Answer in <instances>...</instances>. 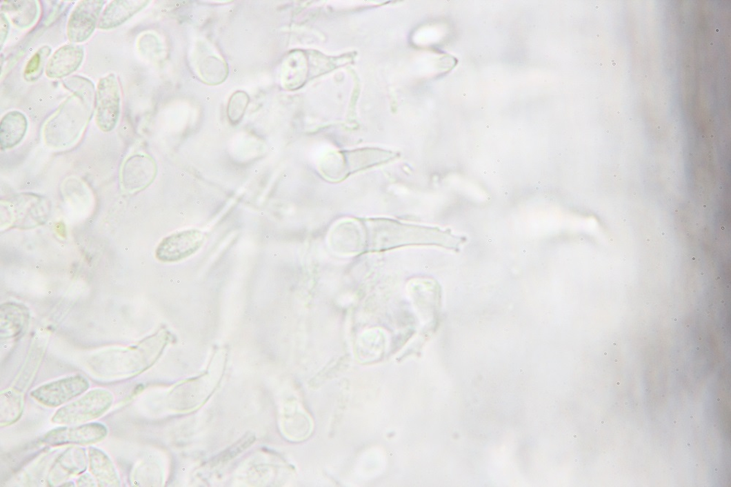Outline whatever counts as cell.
<instances>
[{
	"mask_svg": "<svg viewBox=\"0 0 731 487\" xmlns=\"http://www.w3.org/2000/svg\"><path fill=\"white\" fill-rule=\"evenodd\" d=\"M28 121L26 115L18 111L6 114L0 123V148L2 151L17 146L26 135Z\"/></svg>",
	"mask_w": 731,
	"mask_h": 487,
	"instance_id": "4fadbf2b",
	"label": "cell"
},
{
	"mask_svg": "<svg viewBox=\"0 0 731 487\" xmlns=\"http://www.w3.org/2000/svg\"><path fill=\"white\" fill-rule=\"evenodd\" d=\"M604 356H607V352H604Z\"/></svg>",
	"mask_w": 731,
	"mask_h": 487,
	"instance_id": "d4e9b609",
	"label": "cell"
},
{
	"mask_svg": "<svg viewBox=\"0 0 731 487\" xmlns=\"http://www.w3.org/2000/svg\"><path fill=\"white\" fill-rule=\"evenodd\" d=\"M149 3L150 1L143 0H115L105 8L97 28L102 30L116 28Z\"/></svg>",
	"mask_w": 731,
	"mask_h": 487,
	"instance_id": "7c38bea8",
	"label": "cell"
},
{
	"mask_svg": "<svg viewBox=\"0 0 731 487\" xmlns=\"http://www.w3.org/2000/svg\"><path fill=\"white\" fill-rule=\"evenodd\" d=\"M717 279H720V277H717Z\"/></svg>",
	"mask_w": 731,
	"mask_h": 487,
	"instance_id": "f1b7e54d",
	"label": "cell"
},
{
	"mask_svg": "<svg viewBox=\"0 0 731 487\" xmlns=\"http://www.w3.org/2000/svg\"><path fill=\"white\" fill-rule=\"evenodd\" d=\"M90 388V382L81 375H73L43 384L31 392V397L40 404L57 408L68 403Z\"/></svg>",
	"mask_w": 731,
	"mask_h": 487,
	"instance_id": "5b68a950",
	"label": "cell"
},
{
	"mask_svg": "<svg viewBox=\"0 0 731 487\" xmlns=\"http://www.w3.org/2000/svg\"><path fill=\"white\" fill-rule=\"evenodd\" d=\"M90 469L99 486H120L121 481L114 465L102 450L89 448Z\"/></svg>",
	"mask_w": 731,
	"mask_h": 487,
	"instance_id": "5bb4252c",
	"label": "cell"
},
{
	"mask_svg": "<svg viewBox=\"0 0 731 487\" xmlns=\"http://www.w3.org/2000/svg\"><path fill=\"white\" fill-rule=\"evenodd\" d=\"M120 88L114 74L101 78L95 95V120L103 132L113 130L120 115Z\"/></svg>",
	"mask_w": 731,
	"mask_h": 487,
	"instance_id": "277c9868",
	"label": "cell"
},
{
	"mask_svg": "<svg viewBox=\"0 0 731 487\" xmlns=\"http://www.w3.org/2000/svg\"><path fill=\"white\" fill-rule=\"evenodd\" d=\"M617 343H614V346H617Z\"/></svg>",
	"mask_w": 731,
	"mask_h": 487,
	"instance_id": "f546056e",
	"label": "cell"
},
{
	"mask_svg": "<svg viewBox=\"0 0 731 487\" xmlns=\"http://www.w3.org/2000/svg\"><path fill=\"white\" fill-rule=\"evenodd\" d=\"M114 396L106 389H94L72 403L59 408L52 421L57 424L77 425L99 419L112 407Z\"/></svg>",
	"mask_w": 731,
	"mask_h": 487,
	"instance_id": "3957f363",
	"label": "cell"
},
{
	"mask_svg": "<svg viewBox=\"0 0 731 487\" xmlns=\"http://www.w3.org/2000/svg\"><path fill=\"white\" fill-rule=\"evenodd\" d=\"M203 242L204 236L199 230L180 231L161 242L156 250V257L163 262L180 261L196 253Z\"/></svg>",
	"mask_w": 731,
	"mask_h": 487,
	"instance_id": "52a82bcc",
	"label": "cell"
},
{
	"mask_svg": "<svg viewBox=\"0 0 731 487\" xmlns=\"http://www.w3.org/2000/svg\"><path fill=\"white\" fill-rule=\"evenodd\" d=\"M52 53L50 46H43L30 59L23 70V78L27 81H35L43 74L48 57Z\"/></svg>",
	"mask_w": 731,
	"mask_h": 487,
	"instance_id": "ac0fdd59",
	"label": "cell"
},
{
	"mask_svg": "<svg viewBox=\"0 0 731 487\" xmlns=\"http://www.w3.org/2000/svg\"><path fill=\"white\" fill-rule=\"evenodd\" d=\"M605 422L604 421H601V422L599 423V427H600V428H601V427H605Z\"/></svg>",
	"mask_w": 731,
	"mask_h": 487,
	"instance_id": "603a6c76",
	"label": "cell"
},
{
	"mask_svg": "<svg viewBox=\"0 0 731 487\" xmlns=\"http://www.w3.org/2000/svg\"><path fill=\"white\" fill-rule=\"evenodd\" d=\"M593 432H594V433H598V430H597V429H595V430H593Z\"/></svg>",
	"mask_w": 731,
	"mask_h": 487,
	"instance_id": "cb8c5ba5",
	"label": "cell"
},
{
	"mask_svg": "<svg viewBox=\"0 0 731 487\" xmlns=\"http://www.w3.org/2000/svg\"><path fill=\"white\" fill-rule=\"evenodd\" d=\"M617 386H619V385H620V383H619V382L617 383Z\"/></svg>",
	"mask_w": 731,
	"mask_h": 487,
	"instance_id": "83f0119b",
	"label": "cell"
},
{
	"mask_svg": "<svg viewBox=\"0 0 731 487\" xmlns=\"http://www.w3.org/2000/svg\"><path fill=\"white\" fill-rule=\"evenodd\" d=\"M674 424H677V421H674Z\"/></svg>",
	"mask_w": 731,
	"mask_h": 487,
	"instance_id": "484cf974",
	"label": "cell"
},
{
	"mask_svg": "<svg viewBox=\"0 0 731 487\" xmlns=\"http://www.w3.org/2000/svg\"><path fill=\"white\" fill-rule=\"evenodd\" d=\"M88 466L86 450L78 447H70L55 461L48 475V483L50 486H56L86 471Z\"/></svg>",
	"mask_w": 731,
	"mask_h": 487,
	"instance_id": "30bf717a",
	"label": "cell"
},
{
	"mask_svg": "<svg viewBox=\"0 0 731 487\" xmlns=\"http://www.w3.org/2000/svg\"><path fill=\"white\" fill-rule=\"evenodd\" d=\"M700 349H701L700 348H697V350H699Z\"/></svg>",
	"mask_w": 731,
	"mask_h": 487,
	"instance_id": "d6a6232c",
	"label": "cell"
},
{
	"mask_svg": "<svg viewBox=\"0 0 731 487\" xmlns=\"http://www.w3.org/2000/svg\"><path fill=\"white\" fill-rule=\"evenodd\" d=\"M23 408L22 395L14 390H6L1 395V425L10 426L17 422Z\"/></svg>",
	"mask_w": 731,
	"mask_h": 487,
	"instance_id": "2e32d148",
	"label": "cell"
},
{
	"mask_svg": "<svg viewBox=\"0 0 731 487\" xmlns=\"http://www.w3.org/2000/svg\"><path fill=\"white\" fill-rule=\"evenodd\" d=\"M108 429L101 423H89L73 427L57 428L46 433L41 442L50 446L67 444L88 446L103 441Z\"/></svg>",
	"mask_w": 731,
	"mask_h": 487,
	"instance_id": "8992f818",
	"label": "cell"
},
{
	"mask_svg": "<svg viewBox=\"0 0 731 487\" xmlns=\"http://www.w3.org/2000/svg\"><path fill=\"white\" fill-rule=\"evenodd\" d=\"M703 208H706V205H703Z\"/></svg>",
	"mask_w": 731,
	"mask_h": 487,
	"instance_id": "4316f807",
	"label": "cell"
},
{
	"mask_svg": "<svg viewBox=\"0 0 731 487\" xmlns=\"http://www.w3.org/2000/svg\"><path fill=\"white\" fill-rule=\"evenodd\" d=\"M227 70L225 63L217 57L211 56L203 59L200 67V74L207 83L217 84L226 79Z\"/></svg>",
	"mask_w": 731,
	"mask_h": 487,
	"instance_id": "e0dca14e",
	"label": "cell"
},
{
	"mask_svg": "<svg viewBox=\"0 0 731 487\" xmlns=\"http://www.w3.org/2000/svg\"><path fill=\"white\" fill-rule=\"evenodd\" d=\"M102 0H83L72 11L70 16L67 34L72 43H82L92 34L97 19L104 6Z\"/></svg>",
	"mask_w": 731,
	"mask_h": 487,
	"instance_id": "ba28073f",
	"label": "cell"
},
{
	"mask_svg": "<svg viewBox=\"0 0 731 487\" xmlns=\"http://www.w3.org/2000/svg\"><path fill=\"white\" fill-rule=\"evenodd\" d=\"M617 361H618V359H615V362H617Z\"/></svg>",
	"mask_w": 731,
	"mask_h": 487,
	"instance_id": "836d02e7",
	"label": "cell"
},
{
	"mask_svg": "<svg viewBox=\"0 0 731 487\" xmlns=\"http://www.w3.org/2000/svg\"><path fill=\"white\" fill-rule=\"evenodd\" d=\"M83 56L81 46L67 44L60 47L48 61L46 75L50 79H63L72 74L81 65Z\"/></svg>",
	"mask_w": 731,
	"mask_h": 487,
	"instance_id": "8fae6325",
	"label": "cell"
},
{
	"mask_svg": "<svg viewBox=\"0 0 731 487\" xmlns=\"http://www.w3.org/2000/svg\"><path fill=\"white\" fill-rule=\"evenodd\" d=\"M2 9L19 28H28L38 16L39 8L35 1H4Z\"/></svg>",
	"mask_w": 731,
	"mask_h": 487,
	"instance_id": "9a60e30c",
	"label": "cell"
},
{
	"mask_svg": "<svg viewBox=\"0 0 731 487\" xmlns=\"http://www.w3.org/2000/svg\"><path fill=\"white\" fill-rule=\"evenodd\" d=\"M254 440L255 438L254 437V436H248L242 438L240 441L234 444L232 447L225 450V453L223 454L219 455L218 458L214 461L215 464H221V462H224L232 459L233 458L239 455V454L241 453L243 450H246L247 449V448L250 447L253 444Z\"/></svg>",
	"mask_w": 731,
	"mask_h": 487,
	"instance_id": "ffe728a7",
	"label": "cell"
},
{
	"mask_svg": "<svg viewBox=\"0 0 731 487\" xmlns=\"http://www.w3.org/2000/svg\"><path fill=\"white\" fill-rule=\"evenodd\" d=\"M157 173V164L152 157L132 155L128 158L121 168V185L130 193L139 192L151 186Z\"/></svg>",
	"mask_w": 731,
	"mask_h": 487,
	"instance_id": "9c48e42d",
	"label": "cell"
},
{
	"mask_svg": "<svg viewBox=\"0 0 731 487\" xmlns=\"http://www.w3.org/2000/svg\"><path fill=\"white\" fill-rule=\"evenodd\" d=\"M717 471H718V469H717V468H715V472H717Z\"/></svg>",
	"mask_w": 731,
	"mask_h": 487,
	"instance_id": "4dcf8cb0",
	"label": "cell"
},
{
	"mask_svg": "<svg viewBox=\"0 0 731 487\" xmlns=\"http://www.w3.org/2000/svg\"><path fill=\"white\" fill-rule=\"evenodd\" d=\"M79 486H95V482L90 474H83L77 481Z\"/></svg>",
	"mask_w": 731,
	"mask_h": 487,
	"instance_id": "7402d4cb",
	"label": "cell"
},
{
	"mask_svg": "<svg viewBox=\"0 0 731 487\" xmlns=\"http://www.w3.org/2000/svg\"><path fill=\"white\" fill-rule=\"evenodd\" d=\"M250 103V97L246 92H235L228 101L227 116L230 124L238 125L245 115Z\"/></svg>",
	"mask_w": 731,
	"mask_h": 487,
	"instance_id": "d6986e66",
	"label": "cell"
},
{
	"mask_svg": "<svg viewBox=\"0 0 731 487\" xmlns=\"http://www.w3.org/2000/svg\"><path fill=\"white\" fill-rule=\"evenodd\" d=\"M9 31V23L4 14H1V47H3Z\"/></svg>",
	"mask_w": 731,
	"mask_h": 487,
	"instance_id": "44dd1931",
	"label": "cell"
},
{
	"mask_svg": "<svg viewBox=\"0 0 731 487\" xmlns=\"http://www.w3.org/2000/svg\"><path fill=\"white\" fill-rule=\"evenodd\" d=\"M91 111L90 102L81 92L70 97L45 126L47 145L63 148L74 143L86 127Z\"/></svg>",
	"mask_w": 731,
	"mask_h": 487,
	"instance_id": "6da1fadb",
	"label": "cell"
},
{
	"mask_svg": "<svg viewBox=\"0 0 731 487\" xmlns=\"http://www.w3.org/2000/svg\"><path fill=\"white\" fill-rule=\"evenodd\" d=\"M690 419H694V417H693L692 416H691V417H690Z\"/></svg>",
	"mask_w": 731,
	"mask_h": 487,
	"instance_id": "1f68e13d",
	"label": "cell"
},
{
	"mask_svg": "<svg viewBox=\"0 0 731 487\" xmlns=\"http://www.w3.org/2000/svg\"><path fill=\"white\" fill-rule=\"evenodd\" d=\"M51 207L46 197L32 192H21L1 200L2 217H7L11 226L20 228L43 224Z\"/></svg>",
	"mask_w": 731,
	"mask_h": 487,
	"instance_id": "7a4b0ae2",
	"label": "cell"
}]
</instances>
